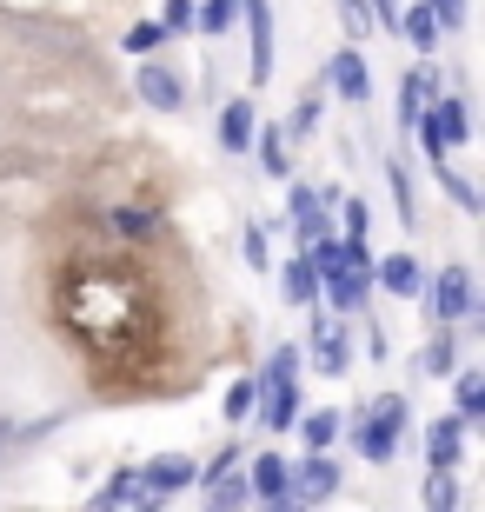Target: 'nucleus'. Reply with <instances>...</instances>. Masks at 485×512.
Here are the masks:
<instances>
[{
    "instance_id": "f257e3e1",
    "label": "nucleus",
    "mask_w": 485,
    "mask_h": 512,
    "mask_svg": "<svg viewBox=\"0 0 485 512\" xmlns=\"http://www.w3.org/2000/svg\"><path fill=\"white\" fill-rule=\"evenodd\" d=\"M60 320L100 366H140L160 340L153 293L127 260H80L60 280Z\"/></svg>"
},
{
    "instance_id": "f03ea898",
    "label": "nucleus",
    "mask_w": 485,
    "mask_h": 512,
    "mask_svg": "<svg viewBox=\"0 0 485 512\" xmlns=\"http://www.w3.org/2000/svg\"><path fill=\"white\" fill-rule=\"evenodd\" d=\"M306 260L319 273V293L339 306V313H353L366 300V286H373V253L359 247V240H333V233H319L306 240Z\"/></svg>"
},
{
    "instance_id": "7ed1b4c3",
    "label": "nucleus",
    "mask_w": 485,
    "mask_h": 512,
    "mask_svg": "<svg viewBox=\"0 0 485 512\" xmlns=\"http://www.w3.org/2000/svg\"><path fill=\"white\" fill-rule=\"evenodd\" d=\"M299 346H273V360H266V373L253 380V406H260V426H273V433H286L299 419Z\"/></svg>"
},
{
    "instance_id": "20e7f679",
    "label": "nucleus",
    "mask_w": 485,
    "mask_h": 512,
    "mask_svg": "<svg viewBox=\"0 0 485 512\" xmlns=\"http://www.w3.org/2000/svg\"><path fill=\"white\" fill-rule=\"evenodd\" d=\"M399 426H406V399L386 393L373 413H366V426H359V453L373 459V466H386V459L399 453Z\"/></svg>"
},
{
    "instance_id": "39448f33",
    "label": "nucleus",
    "mask_w": 485,
    "mask_h": 512,
    "mask_svg": "<svg viewBox=\"0 0 485 512\" xmlns=\"http://www.w3.org/2000/svg\"><path fill=\"white\" fill-rule=\"evenodd\" d=\"M419 300H426V313H432L439 326L472 320V273H466V266H446L432 286H419Z\"/></svg>"
},
{
    "instance_id": "423d86ee",
    "label": "nucleus",
    "mask_w": 485,
    "mask_h": 512,
    "mask_svg": "<svg viewBox=\"0 0 485 512\" xmlns=\"http://www.w3.org/2000/svg\"><path fill=\"white\" fill-rule=\"evenodd\" d=\"M286 479H293V506H319V499H333V486H339V466L326 459V446H313V459H299V466H286Z\"/></svg>"
},
{
    "instance_id": "0eeeda50",
    "label": "nucleus",
    "mask_w": 485,
    "mask_h": 512,
    "mask_svg": "<svg viewBox=\"0 0 485 512\" xmlns=\"http://www.w3.org/2000/svg\"><path fill=\"white\" fill-rule=\"evenodd\" d=\"M133 479H140V499H173L180 486H193V459L187 453H160L147 473H133Z\"/></svg>"
},
{
    "instance_id": "6e6552de",
    "label": "nucleus",
    "mask_w": 485,
    "mask_h": 512,
    "mask_svg": "<svg viewBox=\"0 0 485 512\" xmlns=\"http://www.w3.org/2000/svg\"><path fill=\"white\" fill-rule=\"evenodd\" d=\"M346 360H353V346H346V326L326 320V306H319V320H313V366L333 380V373H346Z\"/></svg>"
},
{
    "instance_id": "1a4fd4ad",
    "label": "nucleus",
    "mask_w": 485,
    "mask_h": 512,
    "mask_svg": "<svg viewBox=\"0 0 485 512\" xmlns=\"http://www.w3.org/2000/svg\"><path fill=\"white\" fill-rule=\"evenodd\" d=\"M246 493L266 499V506H293V479H286V459H280V453H260V459H253V479H246Z\"/></svg>"
},
{
    "instance_id": "9d476101",
    "label": "nucleus",
    "mask_w": 485,
    "mask_h": 512,
    "mask_svg": "<svg viewBox=\"0 0 485 512\" xmlns=\"http://www.w3.org/2000/svg\"><path fill=\"white\" fill-rule=\"evenodd\" d=\"M246 27H253V80H273V7L266 0H240Z\"/></svg>"
},
{
    "instance_id": "9b49d317",
    "label": "nucleus",
    "mask_w": 485,
    "mask_h": 512,
    "mask_svg": "<svg viewBox=\"0 0 485 512\" xmlns=\"http://www.w3.org/2000/svg\"><path fill=\"white\" fill-rule=\"evenodd\" d=\"M459 453H466V419H432L426 426V466H459Z\"/></svg>"
},
{
    "instance_id": "f8f14e48",
    "label": "nucleus",
    "mask_w": 485,
    "mask_h": 512,
    "mask_svg": "<svg viewBox=\"0 0 485 512\" xmlns=\"http://www.w3.org/2000/svg\"><path fill=\"white\" fill-rule=\"evenodd\" d=\"M419 127H432L446 147H466L472 140V114H466V100H432V114H419Z\"/></svg>"
},
{
    "instance_id": "ddd939ff",
    "label": "nucleus",
    "mask_w": 485,
    "mask_h": 512,
    "mask_svg": "<svg viewBox=\"0 0 485 512\" xmlns=\"http://www.w3.org/2000/svg\"><path fill=\"white\" fill-rule=\"evenodd\" d=\"M140 100L147 107H160V114H173V107H187V87H180V74L173 67H140Z\"/></svg>"
},
{
    "instance_id": "4468645a",
    "label": "nucleus",
    "mask_w": 485,
    "mask_h": 512,
    "mask_svg": "<svg viewBox=\"0 0 485 512\" xmlns=\"http://www.w3.org/2000/svg\"><path fill=\"white\" fill-rule=\"evenodd\" d=\"M432 100H439V74L412 67V74H406V87H399V127H419V114H426Z\"/></svg>"
},
{
    "instance_id": "2eb2a0df",
    "label": "nucleus",
    "mask_w": 485,
    "mask_h": 512,
    "mask_svg": "<svg viewBox=\"0 0 485 512\" xmlns=\"http://www.w3.org/2000/svg\"><path fill=\"white\" fill-rule=\"evenodd\" d=\"M200 486H206V499H213V506H226V512L253 499V493H246V479H233V453H220V459H213Z\"/></svg>"
},
{
    "instance_id": "dca6fc26",
    "label": "nucleus",
    "mask_w": 485,
    "mask_h": 512,
    "mask_svg": "<svg viewBox=\"0 0 485 512\" xmlns=\"http://www.w3.org/2000/svg\"><path fill=\"white\" fill-rule=\"evenodd\" d=\"M326 80H333V94H339V100H353V107H366V94H373V87H366V60H359L353 47H346V54H333Z\"/></svg>"
},
{
    "instance_id": "f3484780",
    "label": "nucleus",
    "mask_w": 485,
    "mask_h": 512,
    "mask_svg": "<svg viewBox=\"0 0 485 512\" xmlns=\"http://www.w3.org/2000/svg\"><path fill=\"white\" fill-rule=\"evenodd\" d=\"M373 280H386V293H406V300H419L426 273H419V260H412V253H386V260H373Z\"/></svg>"
},
{
    "instance_id": "a211bd4d",
    "label": "nucleus",
    "mask_w": 485,
    "mask_h": 512,
    "mask_svg": "<svg viewBox=\"0 0 485 512\" xmlns=\"http://www.w3.org/2000/svg\"><path fill=\"white\" fill-rule=\"evenodd\" d=\"M399 27H406V40H412V47H419V54H432V47H439V34H446V20L432 14L426 0H412L406 14H399Z\"/></svg>"
},
{
    "instance_id": "6ab92c4d",
    "label": "nucleus",
    "mask_w": 485,
    "mask_h": 512,
    "mask_svg": "<svg viewBox=\"0 0 485 512\" xmlns=\"http://www.w3.org/2000/svg\"><path fill=\"white\" fill-rule=\"evenodd\" d=\"M220 140L233 153L253 147V100H226V107H220Z\"/></svg>"
},
{
    "instance_id": "aec40b11",
    "label": "nucleus",
    "mask_w": 485,
    "mask_h": 512,
    "mask_svg": "<svg viewBox=\"0 0 485 512\" xmlns=\"http://www.w3.org/2000/svg\"><path fill=\"white\" fill-rule=\"evenodd\" d=\"M293 233H299V240H319V233H326V213H319V187H293Z\"/></svg>"
},
{
    "instance_id": "412c9836",
    "label": "nucleus",
    "mask_w": 485,
    "mask_h": 512,
    "mask_svg": "<svg viewBox=\"0 0 485 512\" xmlns=\"http://www.w3.org/2000/svg\"><path fill=\"white\" fill-rule=\"evenodd\" d=\"M452 366H459V353H452V333L439 326L426 340V353H419V373H426V380H452Z\"/></svg>"
},
{
    "instance_id": "4be33fe9",
    "label": "nucleus",
    "mask_w": 485,
    "mask_h": 512,
    "mask_svg": "<svg viewBox=\"0 0 485 512\" xmlns=\"http://www.w3.org/2000/svg\"><path fill=\"white\" fill-rule=\"evenodd\" d=\"M253 153H260V167L273 173V180H286V173H293V160H286V133H280V127L253 133Z\"/></svg>"
},
{
    "instance_id": "5701e85b",
    "label": "nucleus",
    "mask_w": 485,
    "mask_h": 512,
    "mask_svg": "<svg viewBox=\"0 0 485 512\" xmlns=\"http://www.w3.org/2000/svg\"><path fill=\"white\" fill-rule=\"evenodd\" d=\"M286 300H293V306H319V273H313V260H306V253L286 266Z\"/></svg>"
},
{
    "instance_id": "b1692460",
    "label": "nucleus",
    "mask_w": 485,
    "mask_h": 512,
    "mask_svg": "<svg viewBox=\"0 0 485 512\" xmlns=\"http://www.w3.org/2000/svg\"><path fill=\"white\" fill-rule=\"evenodd\" d=\"M452 386H459V419L472 426V419L485 413V373H472V366L459 373V366H452Z\"/></svg>"
},
{
    "instance_id": "393cba45",
    "label": "nucleus",
    "mask_w": 485,
    "mask_h": 512,
    "mask_svg": "<svg viewBox=\"0 0 485 512\" xmlns=\"http://www.w3.org/2000/svg\"><path fill=\"white\" fill-rule=\"evenodd\" d=\"M432 180H439V187H446V193H452V200H459L466 213H479V193H472L466 180L452 173V160H446V153H432Z\"/></svg>"
},
{
    "instance_id": "a878e982",
    "label": "nucleus",
    "mask_w": 485,
    "mask_h": 512,
    "mask_svg": "<svg viewBox=\"0 0 485 512\" xmlns=\"http://www.w3.org/2000/svg\"><path fill=\"white\" fill-rule=\"evenodd\" d=\"M240 20V0H206V7H193V27H206V34H226Z\"/></svg>"
},
{
    "instance_id": "bb28decb",
    "label": "nucleus",
    "mask_w": 485,
    "mask_h": 512,
    "mask_svg": "<svg viewBox=\"0 0 485 512\" xmlns=\"http://www.w3.org/2000/svg\"><path fill=\"white\" fill-rule=\"evenodd\" d=\"M426 506L432 512H452V506H459V486H452V466H426Z\"/></svg>"
},
{
    "instance_id": "cd10ccee",
    "label": "nucleus",
    "mask_w": 485,
    "mask_h": 512,
    "mask_svg": "<svg viewBox=\"0 0 485 512\" xmlns=\"http://www.w3.org/2000/svg\"><path fill=\"white\" fill-rule=\"evenodd\" d=\"M133 499H140V479H133V473H113L107 486H100V493H94V506L107 512V506H133Z\"/></svg>"
},
{
    "instance_id": "c85d7f7f",
    "label": "nucleus",
    "mask_w": 485,
    "mask_h": 512,
    "mask_svg": "<svg viewBox=\"0 0 485 512\" xmlns=\"http://www.w3.org/2000/svg\"><path fill=\"white\" fill-rule=\"evenodd\" d=\"M339 426H346L339 413H306V419H299V433L313 439V446H333V439H339Z\"/></svg>"
},
{
    "instance_id": "c756f323",
    "label": "nucleus",
    "mask_w": 485,
    "mask_h": 512,
    "mask_svg": "<svg viewBox=\"0 0 485 512\" xmlns=\"http://www.w3.org/2000/svg\"><path fill=\"white\" fill-rule=\"evenodd\" d=\"M107 220H113V227H120V233H153V227H160V220H153V213H147V207H127V213H107Z\"/></svg>"
},
{
    "instance_id": "7c9ffc66",
    "label": "nucleus",
    "mask_w": 485,
    "mask_h": 512,
    "mask_svg": "<svg viewBox=\"0 0 485 512\" xmlns=\"http://www.w3.org/2000/svg\"><path fill=\"white\" fill-rule=\"evenodd\" d=\"M226 419H253V380H240L226 393Z\"/></svg>"
},
{
    "instance_id": "2f4dec72",
    "label": "nucleus",
    "mask_w": 485,
    "mask_h": 512,
    "mask_svg": "<svg viewBox=\"0 0 485 512\" xmlns=\"http://www.w3.org/2000/svg\"><path fill=\"white\" fill-rule=\"evenodd\" d=\"M160 40H167V27H153V20H147V27H133V34H127V54H147V47H160Z\"/></svg>"
},
{
    "instance_id": "473e14b6",
    "label": "nucleus",
    "mask_w": 485,
    "mask_h": 512,
    "mask_svg": "<svg viewBox=\"0 0 485 512\" xmlns=\"http://www.w3.org/2000/svg\"><path fill=\"white\" fill-rule=\"evenodd\" d=\"M167 34H187L193 27V0H167V20H160Z\"/></svg>"
},
{
    "instance_id": "72a5a7b5",
    "label": "nucleus",
    "mask_w": 485,
    "mask_h": 512,
    "mask_svg": "<svg viewBox=\"0 0 485 512\" xmlns=\"http://www.w3.org/2000/svg\"><path fill=\"white\" fill-rule=\"evenodd\" d=\"M339 14H346V27H353V34H366V27H373V7H366V0H339Z\"/></svg>"
},
{
    "instance_id": "f704fd0d",
    "label": "nucleus",
    "mask_w": 485,
    "mask_h": 512,
    "mask_svg": "<svg viewBox=\"0 0 485 512\" xmlns=\"http://www.w3.org/2000/svg\"><path fill=\"white\" fill-rule=\"evenodd\" d=\"M313 127H319V87L299 100V114H293V133H313Z\"/></svg>"
},
{
    "instance_id": "c9c22d12",
    "label": "nucleus",
    "mask_w": 485,
    "mask_h": 512,
    "mask_svg": "<svg viewBox=\"0 0 485 512\" xmlns=\"http://www.w3.org/2000/svg\"><path fill=\"white\" fill-rule=\"evenodd\" d=\"M366 220H373V207H366V200H346V240H359Z\"/></svg>"
},
{
    "instance_id": "e433bc0d",
    "label": "nucleus",
    "mask_w": 485,
    "mask_h": 512,
    "mask_svg": "<svg viewBox=\"0 0 485 512\" xmlns=\"http://www.w3.org/2000/svg\"><path fill=\"white\" fill-rule=\"evenodd\" d=\"M246 266H260V273H266V266H273V260H266V233H260V227L246 233Z\"/></svg>"
},
{
    "instance_id": "4c0bfd02",
    "label": "nucleus",
    "mask_w": 485,
    "mask_h": 512,
    "mask_svg": "<svg viewBox=\"0 0 485 512\" xmlns=\"http://www.w3.org/2000/svg\"><path fill=\"white\" fill-rule=\"evenodd\" d=\"M426 7L446 20V27H459V20H466V0H426Z\"/></svg>"
}]
</instances>
